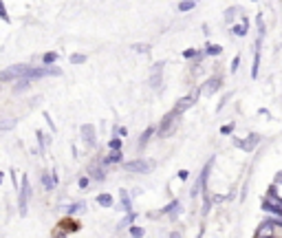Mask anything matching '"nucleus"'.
<instances>
[{
	"instance_id": "1",
	"label": "nucleus",
	"mask_w": 282,
	"mask_h": 238,
	"mask_svg": "<svg viewBox=\"0 0 282 238\" xmlns=\"http://www.w3.org/2000/svg\"><path fill=\"white\" fill-rule=\"evenodd\" d=\"M152 168H155V161L150 159H132L128 163H124V170L132 172V174H148Z\"/></svg>"
},
{
	"instance_id": "2",
	"label": "nucleus",
	"mask_w": 282,
	"mask_h": 238,
	"mask_svg": "<svg viewBox=\"0 0 282 238\" xmlns=\"http://www.w3.org/2000/svg\"><path fill=\"white\" fill-rule=\"evenodd\" d=\"M29 199H31V185H29L27 176H22V185H20V190H18V212H20V216L27 214Z\"/></svg>"
},
{
	"instance_id": "3",
	"label": "nucleus",
	"mask_w": 282,
	"mask_h": 238,
	"mask_svg": "<svg viewBox=\"0 0 282 238\" xmlns=\"http://www.w3.org/2000/svg\"><path fill=\"white\" fill-rule=\"evenodd\" d=\"M51 75H62V71L58 67H29L27 75L24 78L27 79H42V78H51Z\"/></svg>"
},
{
	"instance_id": "4",
	"label": "nucleus",
	"mask_w": 282,
	"mask_h": 238,
	"mask_svg": "<svg viewBox=\"0 0 282 238\" xmlns=\"http://www.w3.org/2000/svg\"><path fill=\"white\" fill-rule=\"evenodd\" d=\"M177 117H179V113H174V110H170V113H168L166 117L161 119V124H159L157 135H159V137H166V135L172 130V126H174V121H177Z\"/></svg>"
},
{
	"instance_id": "5",
	"label": "nucleus",
	"mask_w": 282,
	"mask_h": 238,
	"mask_svg": "<svg viewBox=\"0 0 282 238\" xmlns=\"http://www.w3.org/2000/svg\"><path fill=\"white\" fill-rule=\"evenodd\" d=\"M163 67H166V62H155L152 64V69H150V88H159V86H161Z\"/></svg>"
},
{
	"instance_id": "6",
	"label": "nucleus",
	"mask_w": 282,
	"mask_h": 238,
	"mask_svg": "<svg viewBox=\"0 0 282 238\" xmlns=\"http://www.w3.org/2000/svg\"><path fill=\"white\" fill-rule=\"evenodd\" d=\"M80 135H82V141H84L86 146H91L93 148L95 141H97V135H95V126L93 124H84L80 128Z\"/></svg>"
},
{
	"instance_id": "7",
	"label": "nucleus",
	"mask_w": 282,
	"mask_h": 238,
	"mask_svg": "<svg viewBox=\"0 0 282 238\" xmlns=\"http://www.w3.org/2000/svg\"><path fill=\"white\" fill-rule=\"evenodd\" d=\"M89 176H91L93 181H99V183H101V181L106 179L104 163H97V161H95V163H91V165H89Z\"/></svg>"
},
{
	"instance_id": "8",
	"label": "nucleus",
	"mask_w": 282,
	"mask_h": 238,
	"mask_svg": "<svg viewBox=\"0 0 282 238\" xmlns=\"http://www.w3.org/2000/svg\"><path fill=\"white\" fill-rule=\"evenodd\" d=\"M220 88V78H209L207 82L203 84V88H201V93L205 95V97H212L214 93Z\"/></svg>"
},
{
	"instance_id": "9",
	"label": "nucleus",
	"mask_w": 282,
	"mask_h": 238,
	"mask_svg": "<svg viewBox=\"0 0 282 238\" xmlns=\"http://www.w3.org/2000/svg\"><path fill=\"white\" fill-rule=\"evenodd\" d=\"M258 141H260V135L251 133L245 141H236V146H238V148H243V150H247V153H251V150L256 148V144H258Z\"/></svg>"
},
{
	"instance_id": "10",
	"label": "nucleus",
	"mask_w": 282,
	"mask_h": 238,
	"mask_svg": "<svg viewBox=\"0 0 282 238\" xmlns=\"http://www.w3.org/2000/svg\"><path fill=\"white\" fill-rule=\"evenodd\" d=\"M194 102H196V97H194V95H188V97H183V99H179L177 102V106H174V113H179V115H183L186 113V110L189 108V106H194Z\"/></svg>"
},
{
	"instance_id": "11",
	"label": "nucleus",
	"mask_w": 282,
	"mask_h": 238,
	"mask_svg": "<svg viewBox=\"0 0 282 238\" xmlns=\"http://www.w3.org/2000/svg\"><path fill=\"white\" fill-rule=\"evenodd\" d=\"M42 185H44V190L51 192L55 185H58V174L55 172H44L42 174Z\"/></svg>"
},
{
	"instance_id": "12",
	"label": "nucleus",
	"mask_w": 282,
	"mask_h": 238,
	"mask_svg": "<svg viewBox=\"0 0 282 238\" xmlns=\"http://www.w3.org/2000/svg\"><path fill=\"white\" fill-rule=\"evenodd\" d=\"M247 31H249V20L243 16L240 18V24H234L232 27V33L238 35V38H243V35H247Z\"/></svg>"
},
{
	"instance_id": "13",
	"label": "nucleus",
	"mask_w": 282,
	"mask_h": 238,
	"mask_svg": "<svg viewBox=\"0 0 282 238\" xmlns=\"http://www.w3.org/2000/svg\"><path fill=\"white\" fill-rule=\"evenodd\" d=\"M260 44H263V35L256 40V55H254V69H251V75L258 78V69H260Z\"/></svg>"
},
{
	"instance_id": "14",
	"label": "nucleus",
	"mask_w": 282,
	"mask_h": 238,
	"mask_svg": "<svg viewBox=\"0 0 282 238\" xmlns=\"http://www.w3.org/2000/svg\"><path fill=\"white\" fill-rule=\"evenodd\" d=\"M121 159H124V153H121V150H110V155H108V157H104V159H101V163H104V165L119 163Z\"/></svg>"
},
{
	"instance_id": "15",
	"label": "nucleus",
	"mask_w": 282,
	"mask_h": 238,
	"mask_svg": "<svg viewBox=\"0 0 282 238\" xmlns=\"http://www.w3.org/2000/svg\"><path fill=\"white\" fill-rule=\"evenodd\" d=\"M119 201H121V210H124V212H132V201H130L128 190H119Z\"/></svg>"
},
{
	"instance_id": "16",
	"label": "nucleus",
	"mask_w": 282,
	"mask_h": 238,
	"mask_svg": "<svg viewBox=\"0 0 282 238\" xmlns=\"http://www.w3.org/2000/svg\"><path fill=\"white\" fill-rule=\"evenodd\" d=\"M152 133H155V128H152V126H150V128H146V133H143V135L139 137V141H137V150H139V153H141V150L148 146V141H150Z\"/></svg>"
},
{
	"instance_id": "17",
	"label": "nucleus",
	"mask_w": 282,
	"mask_h": 238,
	"mask_svg": "<svg viewBox=\"0 0 282 238\" xmlns=\"http://www.w3.org/2000/svg\"><path fill=\"white\" fill-rule=\"evenodd\" d=\"M29 86H31V79H27V78L16 79V84H13V93H24V90H29Z\"/></svg>"
},
{
	"instance_id": "18",
	"label": "nucleus",
	"mask_w": 282,
	"mask_h": 238,
	"mask_svg": "<svg viewBox=\"0 0 282 238\" xmlns=\"http://www.w3.org/2000/svg\"><path fill=\"white\" fill-rule=\"evenodd\" d=\"M220 53H223V47H220V44H207V47H205V55H209V58H216Z\"/></svg>"
},
{
	"instance_id": "19",
	"label": "nucleus",
	"mask_w": 282,
	"mask_h": 238,
	"mask_svg": "<svg viewBox=\"0 0 282 238\" xmlns=\"http://www.w3.org/2000/svg\"><path fill=\"white\" fill-rule=\"evenodd\" d=\"M196 7V0H181L179 2V11H192Z\"/></svg>"
},
{
	"instance_id": "20",
	"label": "nucleus",
	"mask_w": 282,
	"mask_h": 238,
	"mask_svg": "<svg viewBox=\"0 0 282 238\" xmlns=\"http://www.w3.org/2000/svg\"><path fill=\"white\" fill-rule=\"evenodd\" d=\"M97 203L101 207H112V196L110 194H99L97 196Z\"/></svg>"
},
{
	"instance_id": "21",
	"label": "nucleus",
	"mask_w": 282,
	"mask_h": 238,
	"mask_svg": "<svg viewBox=\"0 0 282 238\" xmlns=\"http://www.w3.org/2000/svg\"><path fill=\"white\" fill-rule=\"evenodd\" d=\"M55 62H58V53L49 51V53L42 55V64H47V67H49V64H55Z\"/></svg>"
},
{
	"instance_id": "22",
	"label": "nucleus",
	"mask_w": 282,
	"mask_h": 238,
	"mask_svg": "<svg viewBox=\"0 0 282 238\" xmlns=\"http://www.w3.org/2000/svg\"><path fill=\"white\" fill-rule=\"evenodd\" d=\"M86 207V203H82V201H78V203H71L69 207H66V212L69 214H78V212H82Z\"/></svg>"
},
{
	"instance_id": "23",
	"label": "nucleus",
	"mask_w": 282,
	"mask_h": 238,
	"mask_svg": "<svg viewBox=\"0 0 282 238\" xmlns=\"http://www.w3.org/2000/svg\"><path fill=\"white\" fill-rule=\"evenodd\" d=\"M236 13H238V7H229L227 11H225V22H234Z\"/></svg>"
},
{
	"instance_id": "24",
	"label": "nucleus",
	"mask_w": 282,
	"mask_h": 238,
	"mask_svg": "<svg viewBox=\"0 0 282 238\" xmlns=\"http://www.w3.org/2000/svg\"><path fill=\"white\" fill-rule=\"evenodd\" d=\"M183 58H188V60H192V58L201 60V58H203V53H198L196 49H188V51H183Z\"/></svg>"
},
{
	"instance_id": "25",
	"label": "nucleus",
	"mask_w": 282,
	"mask_h": 238,
	"mask_svg": "<svg viewBox=\"0 0 282 238\" xmlns=\"http://www.w3.org/2000/svg\"><path fill=\"white\" fill-rule=\"evenodd\" d=\"M38 144H40V150H44L47 148V144H49V137L42 133V130H38Z\"/></svg>"
},
{
	"instance_id": "26",
	"label": "nucleus",
	"mask_w": 282,
	"mask_h": 238,
	"mask_svg": "<svg viewBox=\"0 0 282 238\" xmlns=\"http://www.w3.org/2000/svg\"><path fill=\"white\" fill-rule=\"evenodd\" d=\"M121 141H124L121 137H115V139L108 141V148H110V150H121Z\"/></svg>"
},
{
	"instance_id": "27",
	"label": "nucleus",
	"mask_w": 282,
	"mask_h": 238,
	"mask_svg": "<svg viewBox=\"0 0 282 238\" xmlns=\"http://www.w3.org/2000/svg\"><path fill=\"white\" fill-rule=\"evenodd\" d=\"M84 62H86V55H82V53L71 55V64H84Z\"/></svg>"
},
{
	"instance_id": "28",
	"label": "nucleus",
	"mask_w": 282,
	"mask_h": 238,
	"mask_svg": "<svg viewBox=\"0 0 282 238\" xmlns=\"http://www.w3.org/2000/svg\"><path fill=\"white\" fill-rule=\"evenodd\" d=\"M143 234H146L143 227H130V236L132 238H143Z\"/></svg>"
},
{
	"instance_id": "29",
	"label": "nucleus",
	"mask_w": 282,
	"mask_h": 238,
	"mask_svg": "<svg viewBox=\"0 0 282 238\" xmlns=\"http://www.w3.org/2000/svg\"><path fill=\"white\" fill-rule=\"evenodd\" d=\"M234 128H236L234 121H232V124H225L223 128H220V135H232V133H234Z\"/></svg>"
},
{
	"instance_id": "30",
	"label": "nucleus",
	"mask_w": 282,
	"mask_h": 238,
	"mask_svg": "<svg viewBox=\"0 0 282 238\" xmlns=\"http://www.w3.org/2000/svg\"><path fill=\"white\" fill-rule=\"evenodd\" d=\"M132 49H135L137 53H148L150 51V44H132Z\"/></svg>"
},
{
	"instance_id": "31",
	"label": "nucleus",
	"mask_w": 282,
	"mask_h": 238,
	"mask_svg": "<svg viewBox=\"0 0 282 238\" xmlns=\"http://www.w3.org/2000/svg\"><path fill=\"white\" fill-rule=\"evenodd\" d=\"M135 219H137V216L132 214V212H128V216H126V219H124V221L119 223V227H128V223H132V221H135Z\"/></svg>"
},
{
	"instance_id": "32",
	"label": "nucleus",
	"mask_w": 282,
	"mask_h": 238,
	"mask_svg": "<svg viewBox=\"0 0 282 238\" xmlns=\"http://www.w3.org/2000/svg\"><path fill=\"white\" fill-rule=\"evenodd\" d=\"M115 135L121 137V139H126V137H128V128H126V126H119V128H115Z\"/></svg>"
},
{
	"instance_id": "33",
	"label": "nucleus",
	"mask_w": 282,
	"mask_h": 238,
	"mask_svg": "<svg viewBox=\"0 0 282 238\" xmlns=\"http://www.w3.org/2000/svg\"><path fill=\"white\" fill-rule=\"evenodd\" d=\"M89 185H91V176H82V179H80V187H82V190H86Z\"/></svg>"
},
{
	"instance_id": "34",
	"label": "nucleus",
	"mask_w": 282,
	"mask_h": 238,
	"mask_svg": "<svg viewBox=\"0 0 282 238\" xmlns=\"http://www.w3.org/2000/svg\"><path fill=\"white\" fill-rule=\"evenodd\" d=\"M238 67H240V55H236L234 62H232V73H236V71H238Z\"/></svg>"
},
{
	"instance_id": "35",
	"label": "nucleus",
	"mask_w": 282,
	"mask_h": 238,
	"mask_svg": "<svg viewBox=\"0 0 282 238\" xmlns=\"http://www.w3.org/2000/svg\"><path fill=\"white\" fill-rule=\"evenodd\" d=\"M188 176H189V172H188V170H181V172H179V179H183V181H186Z\"/></svg>"
},
{
	"instance_id": "36",
	"label": "nucleus",
	"mask_w": 282,
	"mask_h": 238,
	"mask_svg": "<svg viewBox=\"0 0 282 238\" xmlns=\"http://www.w3.org/2000/svg\"><path fill=\"white\" fill-rule=\"evenodd\" d=\"M276 183H282V172H278V174H276Z\"/></svg>"
},
{
	"instance_id": "37",
	"label": "nucleus",
	"mask_w": 282,
	"mask_h": 238,
	"mask_svg": "<svg viewBox=\"0 0 282 238\" xmlns=\"http://www.w3.org/2000/svg\"><path fill=\"white\" fill-rule=\"evenodd\" d=\"M170 238H181V234H179V232H172Z\"/></svg>"
},
{
	"instance_id": "38",
	"label": "nucleus",
	"mask_w": 282,
	"mask_h": 238,
	"mask_svg": "<svg viewBox=\"0 0 282 238\" xmlns=\"http://www.w3.org/2000/svg\"><path fill=\"white\" fill-rule=\"evenodd\" d=\"M258 238H274V236H258Z\"/></svg>"
},
{
	"instance_id": "39",
	"label": "nucleus",
	"mask_w": 282,
	"mask_h": 238,
	"mask_svg": "<svg viewBox=\"0 0 282 238\" xmlns=\"http://www.w3.org/2000/svg\"><path fill=\"white\" fill-rule=\"evenodd\" d=\"M254 2H256V0H254Z\"/></svg>"
}]
</instances>
